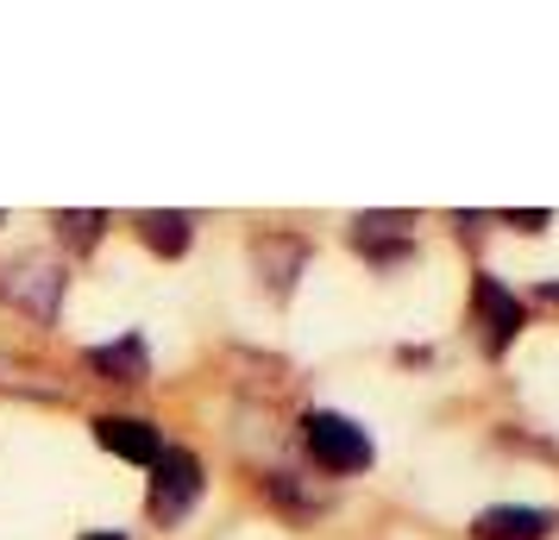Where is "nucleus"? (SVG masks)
<instances>
[{
  "mask_svg": "<svg viewBox=\"0 0 559 540\" xmlns=\"http://www.w3.org/2000/svg\"><path fill=\"white\" fill-rule=\"evenodd\" d=\"M353 245L365 257H378V264H396V257L415 245V220H408V214H358Z\"/></svg>",
  "mask_w": 559,
  "mask_h": 540,
  "instance_id": "5",
  "label": "nucleus"
},
{
  "mask_svg": "<svg viewBox=\"0 0 559 540\" xmlns=\"http://www.w3.org/2000/svg\"><path fill=\"white\" fill-rule=\"evenodd\" d=\"M88 540H120V535H88Z\"/></svg>",
  "mask_w": 559,
  "mask_h": 540,
  "instance_id": "14",
  "label": "nucleus"
},
{
  "mask_svg": "<svg viewBox=\"0 0 559 540\" xmlns=\"http://www.w3.org/2000/svg\"><path fill=\"white\" fill-rule=\"evenodd\" d=\"M547 528H554V515L522 509V503H497V509H484L478 521H472L478 540H547Z\"/></svg>",
  "mask_w": 559,
  "mask_h": 540,
  "instance_id": "6",
  "label": "nucleus"
},
{
  "mask_svg": "<svg viewBox=\"0 0 559 540\" xmlns=\"http://www.w3.org/2000/svg\"><path fill=\"white\" fill-rule=\"evenodd\" d=\"M302 239H258V271L271 277V296H289L296 289V271H302Z\"/></svg>",
  "mask_w": 559,
  "mask_h": 540,
  "instance_id": "9",
  "label": "nucleus"
},
{
  "mask_svg": "<svg viewBox=\"0 0 559 540\" xmlns=\"http://www.w3.org/2000/svg\"><path fill=\"white\" fill-rule=\"evenodd\" d=\"M102 214H57V239H70V245H76V252H88V245H95V239H102Z\"/></svg>",
  "mask_w": 559,
  "mask_h": 540,
  "instance_id": "12",
  "label": "nucleus"
},
{
  "mask_svg": "<svg viewBox=\"0 0 559 540\" xmlns=\"http://www.w3.org/2000/svg\"><path fill=\"white\" fill-rule=\"evenodd\" d=\"M302 440H308V453L328 465V471H365V465H371V434H365L358 421H346V415H333V409L308 415Z\"/></svg>",
  "mask_w": 559,
  "mask_h": 540,
  "instance_id": "2",
  "label": "nucleus"
},
{
  "mask_svg": "<svg viewBox=\"0 0 559 540\" xmlns=\"http://www.w3.org/2000/svg\"><path fill=\"white\" fill-rule=\"evenodd\" d=\"M0 389H26V396H45V403L63 396V384H57L51 371H38V364H13V359H0Z\"/></svg>",
  "mask_w": 559,
  "mask_h": 540,
  "instance_id": "11",
  "label": "nucleus"
},
{
  "mask_svg": "<svg viewBox=\"0 0 559 540\" xmlns=\"http://www.w3.org/2000/svg\"><path fill=\"white\" fill-rule=\"evenodd\" d=\"M195 496H202V459L195 453H157V465H152V515L157 521L189 515Z\"/></svg>",
  "mask_w": 559,
  "mask_h": 540,
  "instance_id": "3",
  "label": "nucleus"
},
{
  "mask_svg": "<svg viewBox=\"0 0 559 540\" xmlns=\"http://www.w3.org/2000/svg\"><path fill=\"white\" fill-rule=\"evenodd\" d=\"M189 232H195V220L189 214H139V239L152 245V252H164V257H177V252H189Z\"/></svg>",
  "mask_w": 559,
  "mask_h": 540,
  "instance_id": "10",
  "label": "nucleus"
},
{
  "mask_svg": "<svg viewBox=\"0 0 559 540\" xmlns=\"http://www.w3.org/2000/svg\"><path fill=\"white\" fill-rule=\"evenodd\" d=\"M472 296H478V314H484V327H490V352H503L509 339L522 334V302H515L497 277H478Z\"/></svg>",
  "mask_w": 559,
  "mask_h": 540,
  "instance_id": "7",
  "label": "nucleus"
},
{
  "mask_svg": "<svg viewBox=\"0 0 559 540\" xmlns=\"http://www.w3.org/2000/svg\"><path fill=\"white\" fill-rule=\"evenodd\" d=\"M63 264L45 252H26L13 257V264H0V302H13L20 314H32V321H57V309H63Z\"/></svg>",
  "mask_w": 559,
  "mask_h": 540,
  "instance_id": "1",
  "label": "nucleus"
},
{
  "mask_svg": "<svg viewBox=\"0 0 559 540\" xmlns=\"http://www.w3.org/2000/svg\"><path fill=\"white\" fill-rule=\"evenodd\" d=\"M95 440H102L114 459H132V465H157V453H164L157 428L139 421V415H102V421H95Z\"/></svg>",
  "mask_w": 559,
  "mask_h": 540,
  "instance_id": "4",
  "label": "nucleus"
},
{
  "mask_svg": "<svg viewBox=\"0 0 559 540\" xmlns=\"http://www.w3.org/2000/svg\"><path fill=\"white\" fill-rule=\"evenodd\" d=\"M554 220V214H540V207H528V214H509V227H522V232H540Z\"/></svg>",
  "mask_w": 559,
  "mask_h": 540,
  "instance_id": "13",
  "label": "nucleus"
},
{
  "mask_svg": "<svg viewBox=\"0 0 559 540\" xmlns=\"http://www.w3.org/2000/svg\"><path fill=\"white\" fill-rule=\"evenodd\" d=\"M88 364H95L102 377H114V384H145V377H152V359H145V339L95 346V352H88Z\"/></svg>",
  "mask_w": 559,
  "mask_h": 540,
  "instance_id": "8",
  "label": "nucleus"
}]
</instances>
